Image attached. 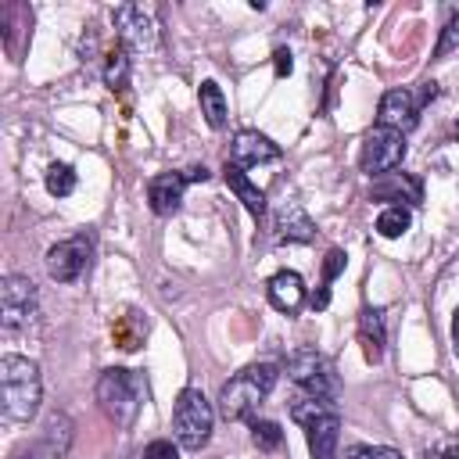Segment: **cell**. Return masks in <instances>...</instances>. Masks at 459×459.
Here are the masks:
<instances>
[{
    "label": "cell",
    "instance_id": "19",
    "mask_svg": "<svg viewBox=\"0 0 459 459\" xmlns=\"http://www.w3.org/2000/svg\"><path fill=\"white\" fill-rule=\"evenodd\" d=\"M197 100H201V115L212 129H226V118H230V108H226V97L219 90L215 79H204L201 90H197Z\"/></svg>",
    "mask_w": 459,
    "mask_h": 459
},
{
    "label": "cell",
    "instance_id": "8",
    "mask_svg": "<svg viewBox=\"0 0 459 459\" xmlns=\"http://www.w3.org/2000/svg\"><path fill=\"white\" fill-rule=\"evenodd\" d=\"M208 179V169L204 165H194V169H183V172H158L151 183H147V201H151V212L154 215H176L179 204H183V190L186 183H204Z\"/></svg>",
    "mask_w": 459,
    "mask_h": 459
},
{
    "label": "cell",
    "instance_id": "2",
    "mask_svg": "<svg viewBox=\"0 0 459 459\" xmlns=\"http://www.w3.org/2000/svg\"><path fill=\"white\" fill-rule=\"evenodd\" d=\"M280 369L273 362H255L244 366L237 377H230L219 391V416L230 423H251L258 405L269 398V391L276 387Z\"/></svg>",
    "mask_w": 459,
    "mask_h": 459
},
{
    "label": "cell",
    "instance_id": "21",
    "mask_svg": "<svg viewBox=\"0 0 459 459\" xmlns=\"http://www.w3.org/2000/svg\"><path fill=\"white\" fill-rule=\"evenodd\" d=\"M409 222H412V212L405 204H387L380 212V219H377V233L387 237V240H394V237H402L409 230Z\"/></svg>",
    "mask_w": 459,
    "mask_h": 459
},
{
    "label": "cell",
    "instance_id": "17",
    "mask_svg": "<svg viewBox=\"0 0 459 459\" xmlns=\"http://www.w3.org/2000/svg\"><path fill=\"white\" fill-rule=\"evenodd\" d=\"M359 344L366 351L369 362H380L384 359V344H387V330H384V312L380 308H362L359 312Z\"/></svg>",
    "mask_w": 459,
    "mask_h": 459
},
{
    "label": "cell",
    "instance_id": "18",
    "mask_svg": "<svg viewBox=\"0 0 459 459\" xmlns=\"http://www.w3.org/2000/svg\"><path fill=\"white\" fill-rule=\"evenodd\" d=\"M222 179H226V186L237 194V201H240L255 219H262V215H265V190H258V186L247 179V172H244V169H237V165H230V161H226Z\"/></svg>",
    "mask_w": 459,
    "mask_h": 459
},
{
    "label": "cell",
    "instance_id": "29",
    "mask_svg": "<svg viewBox=\"0 0 459 459\" xmlns=\"http://www.w3.org/2000/svg\"><path fill=\"white\" fill-rule=\"evenodd\" d=\"M273 65H276V75L283 79V75H290V68H294V61H290V50L287 47H276V54H273Z\"/></svg>",
    "mask_w": 459,
    "mask_h": 459
},
{
    "label": "cell",
    "instance_id": "4",
    "mask_svg": "<svg viewBox=\"0 0 459 459\" xmlns=\"http://www.w3.org/2000/svg\"><path fill=\"white\" fill-rule=\"evenodd\" d=\"M212 423H215L212 402L197 387H183L179 398H176V409H172V430H176L179 448L201 452L212 437Z\"/></svg>",
    "mask_w": 459,
    "mask_h": 459
},
{
    "label": "cell",
    "instance_id": "25",
    "mask_svg": "<svg viewBox=\"0 0 459 459\" xmlns=\"http://www.w3.org/2000/svg\"><path fill=\"white\" fill-rule=\"evenodd\" d=\"M344 262H348V255L341 247H330L326 251V258H323V287H330L337 280V273L344 269Z\"/></svg>",
    "mask_w": 459,
    "mask_h": 459
},
{
    "label": "cell",
    "instance_id": "26",
    "mask_svg": "<svg viewBox=\"0 0 459 459\" xmlns=\"http://www.w3.org/2000/svg\"><path fill=\"white\" fill-rule=\"evenodd\" d=\"M459 47V14L445 25V32H441V39H437V47H434V57H445V54H452Z\"/></svg>",
    "mask_w": 459,
    "mask_h": 459
},
{
    "label": "cell",
    "instance_id": "16",
    "mask_svg": "<svg viewBox=\"0 0 459 459\" xmlns=\"http://www.w3.org/2000/svg\"><path fill=\"white\" fill-rule=\"evenodd\" d=\"M305 441H308L312 459H333L337 441H341V416L330 412V416H319L316 423H308L305 427Z\"/></svg>",
    "mask_w": 459,
    "mask_h": 459
},
{
    "label": "cell",
    "instance_id": "3",
    "mask_svg": "<svg viewBox=\"0 0 459 459\" xmlns=\"http://www.w3.org/2000/svg\"><path fill=\"white\" fill-rule=\"evenodd\" d=\"M97 405L104 409V416L129 430L140 416V405H143V377L136 369H104L100 380H97Z\"/></svg>",
    "mask_w": 459,
    "mask_h": 459
},
{
    "label": "cell",
    "instance_id": "23",
    "mask_svg": "<svg viewBox=\"0 0 459 459\" xmlns=\"http://www.w3.org/2000/svg\"><path fill=\"white\" fill-rule=\"evenodd\" d=\"M104 82H108L111 90H122V86L129 82V50H126V47L108 54V65H104Z\"/></svg>",
    "mask_w": 459,
    "mask_h": 459
},
{
    "label": "cell",
    "instance_id": "1",
    "mask_svg": "<svg viewBox=\"0 0 459 459\" xmlns=\"http://www.w3.org/2000/svg\"><path fill=\"white\" fill-rule=\"evenodd\" d=\"M39 398H43V380H39V366L25 355H4L0 359V412L4 423H29L39 412Z\"/></svg>",
    "mask_w": 459,
    "mask_h": 459
},
{
    "label": "cell",
    "instance_id": "7",
    "mask_svg": "<svg viewBox=\"0 0 459 459\" xmlns=\"http://www.w3.org/2000/svg\"><path fill=\"white\" fill-rule=\"evenodd\" d=\"M0 316H4V330H25L36 319V283L22 273H7L0 280Z\"/></svg>",
    "mask_w": 459,
    "mask_h": 459
},
{
    "label": "cell",
    "instance_id": "5",
    "mask_svg": "<svg viewBox=\"0 0 459 459\" xmlns=\"http://www.w3.org/2000/svg\"><path fill=\"white\" fill-rule=\"evenodd\" d=\"M287 377L305 391V394H316V398H326V402H337L341 394V384H337V373L330 366L326 355H319L316 348H298L287 355Z\"/></svg>",
    "mask_w": 459,
    "mask_h": 459
},
{
    "label": "cell",
    "instance_id": "13",
    "mask_svg": "<svg viewBox=\"0 0 459 459\" xmlns=\"http://www.w3.org/2000/svg\"><path fill=\"white\" fill-rule=\"evenodd\" d=\"M280 158V147L258 133V129H240L233 136V147H230V165L237 169H251V165H265V161H276Z\"/></svg>",
    "mask_w": 459,
    "mask_h": 459
},
{
    "label": "cell",
    "instance_id": "27",
    "mask_svg": "<svg viewBox=\"0 0 459 459\" xmlns=\"http://www.w3.org/2000/svg\"><path fill=\"white\" fill-rule=\"evenodd\" d=\"M348 459H402V455L384 445H355V448H348Z\"/></svg>",
    "mask_w": 459,
    "mask_h": 459
},
{
    "label": "cell",
    "instance_id": "11",
    "mask_svg": "<svg viewBox=\"0 0 459 459\" xmlns=\"http://www.w3.org/2000/svg\"><path fill=\"white\" fill-rule=\"evenodd\" d=\"M115 29L126 43V50H154L158 47V25L151 18V11H143L140 4H122L115 7Z\"/></svg>",
    "mask_w": 459,
    "mask_h": 459
},
{
    "label": "cell",
    "instance_id": "20",
    "mask_svg": "<svg viewBox=\"0 0 459 459\" xmlns=\"http://www.w3.org/2000/svg\"><path fill=\"white\" fill-rule=\"evenodd\" d=\"M330 412H337V402H326V398H316V394H298V398H290V420L294 423H301V427H308V423H316L319 416H330Z\"/></svg>",
    "mask_w": 459,
    "mask_h": 459
},
{
    "label": "cell",
    "instance_id": "9",
    "mask_svg": "<svg viewBox=\"0 0 459 459\" xmlns=\"http://www.w3.org/2000/svg\"><path fill=\"white\" fill-rule=\"evenodd\" d=\"M405 158V136L394 133V129H373L366 140H362V154H359V165L366 176H387L391 169H398Z\"/></svg>",
    "mask_w": 459,
    "mask_h": 459
},
{
    "label": "cell",
    "instance_id": "10",
    "mask_svg": "<svg viewBox=\"0 0 459 459\" xmlns=\"http://www.w3.org/2000/svg\"><path fill=\"white\" fill-rule=\"evenodd\" d=\"M90 255H93V244H90L86 233H75L68 240H57L47 251V273H50V280H57V283L79 280L90 269Z\"/></svg>",
    "mask_w": 459,
    "mask_h": 459
},
{
    "label": "cell",
    "instance_id": "12",
    "mask_svg": "<svg viewBox=\"0 0 459 459\" xmlns=\"http://www.w3.org/2000/svg\"><path fill=\"white\" fill-rule=\"evenodd\" d=\"M68 448H72V420L65 412H54L47 427L22 452H14V459H61Z\"/></svg>",
    "mask_w": 459,
    "mask_h": 459
},
{
    "label": "cell",
    "instance_id": "22",
    "mask_svg": "<svg viewBox=\"0 0 459 459\" xmlns=\"http://www.w3.org/2000/svg\"><path fill=\"white\" fill-rule=\"evenodd\" d=\"M251 441L258 452H276L283 445V430L273 420H251Z\"/></svg>",
    "mask_w": 459,
    "mask_h": 459
},
{
    "label": "cell",
    "instance_id": "32",
    "mask_svg": "<svg viewBox=\"0 0 459 459\" xmlns=\"http://www.w3.org/2000/svg\"><path fill=\"white\" fill-rule=\"evenodd\" d=\"M441 459H459V455H455V452H448V455H441Z\"/></svg>",
    "mask_w": 459,
    "mask_h": 459
},
{
    "label": "cell",
    "instance_id": "15",
    "mask_svg": "<svg viewBox=\"0 0 459 459\" xmlns=\"http://www.w3.org/2000/svg\"><path fill=\"white\" fill-rule=\"evenodd\" d=\"M276 240L283 244H308L312 237H316V222L305 215V208L298 204V201H283L280 208H276Z\"/></svg>",
    "mask_w": 459,
    "mask_h": 459
},
{
    "label": "cell",
    "instance_id": "24",
    "mask_svg": "<svg viewBox=\"0 0 459 459\" xmlns=\"http://www.w3.org/2000/svg\"><path fill=\"white\" fill-rule=\"evenodd\" d=\"M47 190H50L54 197H68V194L75 190V169L65 165V161H54V165L47 169Z\"/></svg>",
    "mask_w": 459,
    "mask_h": 459
},
{
    "label": "cell",
    "instance_id": "6",
    "mask_svg": "<svg viewBox=\"0 0 459 459\" xmlns=\"http://www.w3.org/2000/svg\"><path fill=\"white\" fill-rule=\"evenodd\" d=\"M434 97H437V82H423L420 93H412V90H387V93L380 97V108H377L380 129H394V133L405 136L409 129H416L420 108H423L427 100H434Z\"/></svg>",
    "mask_w": 459,
    "mask_h": 459
},
{
    "label": "cell",
    "instance_id": "31",
    "mask_svg": "<svg viewBox=\"0 0 459 459\" xmlns=\"http://www.w3.org/2000/svg\"><path fill=\"white\" fill-rule=\"evenodd\" d=\"M452 348H455V355H459V308L452 312Z\"/></svg>",
    "mask_w": 459,
    "mask_h": 459
},
{
    "label": "cell",
    "instance_id": "30",
    "mask_svg": "<svg viewBox=\"0 0 459 459\" xmlns=\"http://www.w3.org/2000/svg\"><path fill=\"white\" fill-rule=\"evenodd\" d=\"M326 305H330V287H319L312 294V308H326Z\"/></svg>",
    "mask_w": 459,
    "mask_h": 459
},
{
    "label": "cell",
    "instance_id": "28",
    "mask_svg": "<svg viewBox=\"0 0 459 459\" xmlns=\"http://www.w3.org/2000/svg\"><path fill=\"white\" fill-rule=\"evenodd\" d=\"M143 459H179V445H172L169 437H158L143 448Z\"/></svg>",
    "mask_w": 459,
    "mask_h": 459
},
{
    "label": "cell",
    "instance_id": "14",
    "mask_svg": "<svg viewBox=\"0 0 459 459\" xmlns=\"http://www.w3.org/2000/svg\"><path fill=\"white\" fill-rule=\"evenodd\" d=\"M265 294H269V305H273L276 312L294 316V312L305 305V280H301L294 269H280L276 276H269Z\"/></svg>",
    "mask_w": 459,
    "mask_h": 459
}]
</instances>
